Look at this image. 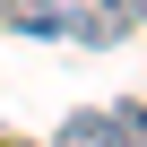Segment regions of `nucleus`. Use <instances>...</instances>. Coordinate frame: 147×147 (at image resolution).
I'll return each instance as SVG.
<instances>
[{
  "instance_id": "nucleus-5",
  "label": "nucleus",
  "mask_w": 147,
  "mask_h": 147,
  "mask_svg": "<svg viewBox=\"0 0 147 147\" xmlns=\"http://www.w3.org/2000/svg\"><path fill=\"white\" fill-rule=\"evenodd\" d=\"M138 26H147V9H138Z\"/></svg>"
},
{
  "instance_id": "nucleus-4",
  "label": "nucleus",
  "mask_w": 147,
  "mask_h": 147,
  "mask_svg": "<svg viewBox=\"0 0 147 147\" xmlns=\"http://www.w3.org/2000/svg\"><path fill=\"white\" fill-rule=\"evenodd\" d=\"M104 9H113V26H121V18H138V9H147V0H104Z\"/></svg>"
},
{
  "instance_id": "nucleus-3",
  "label": "nucleus",
  "mask_w": 147,
  "mask_h": 147,
  "mask_svg": "<svg viewBox=\"0 0 147 147\" xmlns=\"http://www.w3.org/2000/svg\"><path fill=\"white\" fill-rule=\"evenodd\" d=\"M113 147H147V104H113Z\"/></svg>"
},
{
  "instance_id": "nucleus-2",
  "label": "nucleus",
  "mask_w": 147,
  "mask_h": 147,
  "mask_svg": "<svg viewBox=\"0 0 147 147\" xmlns=\"http://www.w3.org/2000/svg\"><path fill=\"white\" fill-rule=\"evenodd\" d=\"M61 147H113V121L104 113H69L61 121Z\"/></svg>"
},
{
  "instance_id": "nucleus-1",
  "label": "nucleus",
  "mask_w": 147,
  "mask_h": 147,
  "mask_svg": "<svg viewBox=\"0 0 147 147\" xmlns=\"http://www.w3.org/2000/svg\"><path fill=\"white\" fill-rule=\"evenodd\" d=\"M0 26H18V35H61V0H0Z\"/></svg>"
}]
</instances>
